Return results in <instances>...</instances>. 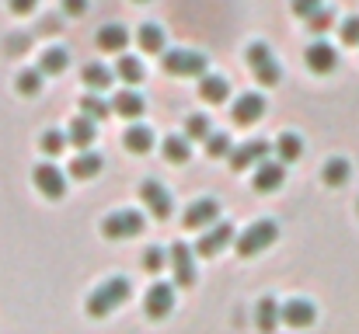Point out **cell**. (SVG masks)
Returning a JSON list of instances; mask_svg holds the SVG:
<instances>
[{"instance_id":"cell-1","label":"cell","mask_w":359,"mask_h":334,"mask_svg":"<svg viewBox=\"0 0 359 334\" xmlns=\"http://www.w3.org/2000/svg\"><path fill=\"white\" fill-rule=\"evenodd\" d=\"M129 296H133V282H129L126 275H112V279H105V282L88 296V317H95V321L109 317V314H112L116 307H122Z\"/></svg>"},{"instance_id":"cell-2","label":"cell","mask_w":359,"mask_h":334,"mask_svg":"<svg viewBox=\"0 0 359 334\" xmlns=\"http://www.w3.org/2000/svg\"><path fill=\"white\" fill-rule=\"evenodd\" d=\"M244 56H248V70L255 74V81H258V84H265V88L279 84L283 67H279V60L272 56V49H269L265 42H251V46L244 49Z\"/></svg>"},{"instance_id":"cell-3","label":"cell","mask_w":359,"mask_h":334,"mask_svg":"<svg viewBox=\"0 0 359 334\" xmlns=\"http://www.w3.org/2000/svg\"><path fill=\"white\" fill-rule=\"evenodd\" d=\"M276 240H279V223L258 220L238 237V254L241 258H255V254H262L265 247H272Z\"/></svg>"},{"instance_id":"cell-4","label":"cell","mask_w":359,"mask_h":334,"mask_svg":"<svg viewBox=\"0 0 359 334\" xmlns=\"http://www.w3.org/2000/svg\"><path fill=\"white\" fill-rule=\"evenodd\" d=\"M143 226H147L143 213L119 209V213H109V216L102 220V237H105V240H129V237H140Z\"/></svg>"},{"instance_id":"cell-5","label":"cell","mask_w":359,"mask_h":334,"mask_svg":"<svg viewBox=\"0 0 359 334\" xmlns=\"http://www.w3.org/2000/svg\"><path fill=\"white\" fill-rule=\"evenodd\" d=\"M161 67L175 77H203L206 74V56L203 53H192V49H171L164 53Z\"/></svg>"},{"instance_id":"cell-6","label":"cell","mask_w":359,"mask_h":334,"mask_svg":"<svg viewBox=\"0 0 359 334\" xmlns=\"http://www.w3.org/2000/svg\"><path fill=\"white\" fill-rule=\"evenodd\" d=\"M140 199H143V206L154 213V220H168V216H171V209H175L171 192H168V188H164L157 178L140 181Z\"/></svg>"},{"instance_id":"cell-7","label":"cell","mask_w":359,"mask_h":334,"mask_svg":"<svg viewBox=\"0 0 359 334\" xmlns=\"http://www.w3.org/2000/svg\"><path fill=\"white\" fill-rule=\"evenodd\" d=\"M168 265H171V279L175 286L189 289L196 282V258H192V247L189 244H171L168 251Z\"/></svg>"},{"instance_id":"cell-8","label":"cell","mask_w":359,"mask_h":334,"mask_svg":"<svg viewBox=\"0 0 359 334\" xmlns=\"http://www.w3.org/2000/svg\"><path fill=\"white\" fill-rule=\"evenodd\" d=\"M175 310V286L171 282H154L143 296V314L150 321H164Z\"/></svg>"},{"instance_id":"cell-9","label":"cell","mask_w":359,"mask_h":334,"mask_svg":"<svg viewBox=\"0 0 359 334\" xmlns=\"http://www.w3.org/2000/svg\"><path fill=\"white\" fill-rule=\"evenodd\" d=\"M238 240V233H234V223H213L203 237H199V244H196V251L203 254V258H213V254H220V251H227V244H234Z\"/></svg>"},{"instance_id":"cell-10","label":"cell","mask_w":359,"mask_h":334,"mask_svg":"<svg viewBox=\"0 0 359 334\" xmlns=\"http://www.w3.org/2000/svg\"><path fill=\"white\" fill-rule=\"evenodd\" d=\"M35 188L46 195V199H63L67 195V174L56 167V164H39L35 167Z\"/></svg>"},{"instance_id":"cell-11","label":"cell","mask_w":359,"mask_h":334,"mask_svg":"<svg viewBox=\"0 0 359 334\" xmlns=\"http://www.w3.org/2000/svg\"><path fill=\"white\" fill-rule=\"evenodd\" d=\"M283 181H286V164L283 160H262V164H255V192H262V195H269V192H276V188H283Z\"/></svg>"},{"instance_id":"cell-12","label":"cell","mask_w":359,"mask_h":334,"mask_svg":"<svg viewBox=\"0 0 359 334\" xmlns=\"http://www.w3.org/2000/svg\"><path fill=\"white\" fill-rule=\"evenodd\" d=\"M269 143L265 139H248V143H241L231 150V167L234 171H248V167H255V164H262L265 157H269Z\"/></svg>"},{"instance_id":"cell-13","label":"cell","mask_w":359,"mask_h":334,"mask_svg":"<svg viewBox=\"0 0 359 334\" xmlns=\"http://www.w3.org/2000/svg\"><path fill=\"white\" fill-rule=\"evenodd\" d=\"M304 63H307V70L311 74H332L335 67H339V53H335V46H328V42H314V46H307V53H304Z\"/></svg>"},{"instance_id":"cell-14","label":"cell","mask_w":359,"mask_h":334,"mask_svg":"<svg viewBox=\"0 0 359 334\" xmlns=\"http://www.w3.org/2000/svg\"><path fill=\"white\" fill-rule=\"evenodd\" d=\"M220 220V202L217 199H196L189 209H185V226L189 230H206Z\"/></svg>"},{"instance_id":"cell-15","label":"cell","mask_w":359,"mask_h":334,"mask_svg":"<svg viewBox=\"0 0 359 334\" xmlns=\"http://www.w3.org/2000/svg\"><path fill=\"white\" fill-rule=\"evenodd\" d=\"M314 321H318V307L311 300L293 296V300L283 303V324H290V328H311Z\"/></svg>"},{"instance_id":"cell-16","label":"cell","mask_w":359,"mask_h":334,"mask_svg":"<svg viewBox=\"0 0 359 334\" xmlns=\"http://www.w3.org/2000/svg\"><path fill=\"white\" fill-rule=\"evenodd\" d=\"M231 115H234V122H238V125H255V122L265 115V98H262V95H255V91H248V95H241L238 102H234Z\"/></svg>"},{"instance_id":"cell-17","label":"cell","mask_w":359,"mask_h":334,"mask_svg":"<svg viewBox=\"0 0 359 334\" xmlns=\"http://www.w3.org/2000/svg\"><path fill=\"white\" fill-rule=\"evenodd\" d=\"M199 98L210 102V105H224V102L231 98V84H227V77L203 74V77H199Z\"/></svg>"},{"instance_id":"cell-18","label":"cell","mask_w":359,"mask_h":334,"mask_svg":"<svg viewBox=\"0 0 359 334\" xmlns=\"http://www.w3.org/2000/svg\"><path fill=\"white\" fill-rule=\"evenodd\" d=\"M255 324L258 331H276L283 324V303H276L272 296H262L255 303Z\"/></svg>"},{"instance_id":"cell-19","label":"cell","mask_w":359,"mask_h":334,"mask_svg":"<svg viewBox=\"0 0 359 334\" xmlns=\"http://www.w3.org/2000/svg\"><path fill=\"white\" fill-rule=\"evenodd\" d=\"M67 136H70V143H74L77 150H88V146L98 139V122H95L91 115H81V118H74V122H70Z\"/></svg>"},{"instance_id":"cell-20","label":"cell","mask_w":359,"mask_h":334,"mask_svg":"<svg viewBox=\"0 0 359 334\" xmlns=\"http://www.w3.org/2000/svg\"><path fill=\"white\" fill-rule=\"evenodd\" d=\"M112 111L122 115V118H140L147 111V102H143V95H136L133 88H126V91H119L112 98Z\"/></svg>"},{"instance_id":"cell-21","label":"cell","mask_w":359,"mask_h":334,"mask_svg":"<svg viewBox=\"0 0 359 334\" xmlns=\"http://www.w3.org/2000/svg\"><path fill=\"white\" fill-rule=\"evenodd\" d=\"M129 46V32L122 25H105L98 28V49L102 53H122Z\"/></svg>"},{"instance_id":"cell-22","label":"cell","mask_w":359,"mask_h":334,"mask_svg":"<svg viewBox=\"0 0 359 334\" xmlns=\"http://www.w3.org/2000/svg\"><path fill=\"white\" fill-rule=\"evenodd\" d=\"M161 153H164V160H171V164H189V157H192V139H189V136H168V139L161 143Z\"/></svg>"},{"instance_id":"cell-23","label":"cell","mask_w":359,"mask_h":334,"mask_svg":"<svg viewBox=\"0 0 359 334\" xmlns=\"http://www.w3.org/2000/svg\"><path fill=\"white\" fill-rule=\"evenodd\" d=\"M122 143H126L129 153H150L154 150V132L147 125H129L126 136H122Z\"/></svg>"},{"instance_id":"cell-24","label":"cell","mask_w":359,"mask_h":334,"mask_svg":"<svg viewBox=\"0 0 359 334\" xmlns=\"http://www.w3.org/2000/svg\"><path fill=\"white\" fill-rule=\"evenodd\" d=\"M98 171H102V157H98V153H91V150H81V153L74 157V164H70V178H77V181L95 178Z\"/></svg>"},{"instance_id":"cell-25","label":"cell","mask_w":359,"mask_h":334,"mask_svg":"<svg viewBox=\"0 0 359 334\" xmlns=\"http://www.w3.org/2000/svg\"><path fill=\"white\" fill-rule=\"evenodd\" d=\"M321 178H325V185H328V188H342V185L353 178V167H349V160H346V157H332V160L325 164Z\"/></svg>"},{"instance_id":"cell-26","label":"cell","mask_w":359,"mask_h":334,"mask_svg":"<svg viewBox=\"0 0 359 334\" xmlns=\"http://www.w3.org/2000/svg\"><path fill=\"white\" fill-rule=\"evenodd\" d=\"M81 81L88 84V91H109L112 88V70L102 67V63H88L81 70Z\"/></svg>"},{"instance_id":"cell-27","label":"cell","mask_w":359,"mask_h":334,"mask_svg":"<svg viewBox=\"0 0 359 334\" xmlns=\"http://www.w3.org/2000/svg\"><path fill=\"white\" fill-rule=\"evenodd\" d=\"M136 42H140L143 53H164V42H168V39H164V28L150 21V25H143V28L136 32Z\"/></svg>"},{"instance_id":"cell-28","label":"cell","mask_w":359,"mask_h":334,"mask_svg":"<svg viewBox=\"0 0 359 334\" xmlns=\"http://www.w3.org/2000/svg\"><path fill=\"white\" fill-rule=\"evenodd\" d=\"M67 67H70V53H67V49H56V46L46 49L42 60H39V70H42L46 77H56V74H63Z\"/></svg>"},{"instance_id":"cell-29","label":"cell","mask_w":359,"mask_h":334,"mask_svg":"<svg viewBox=\"0 0 359 334\" xmlns=\"http://www.w3.org/2000/svg\"><path fill=\"white\" fill-rule=\"evenodd\" d=\"M276 153H279V160L283 164H293V160H300V153H304V139L297 136V132H283L279 139H276V146H272Z\"/></svg>"},{"instance_id":"cell-30","label":"cell","mask_w":359,"mask_h":334,"mask_svg":"<svg viewBox=\"0 0 359 334\" xmlns=\"http://www.w3.org/2000/svg\"><path fill=\"white\" fill-rule=\"evenodd\" d=\"M116 74H119L122 84H143V77H147V70H143V60H136V56H119V63H116Z\"/></svg>"},{"instance_id":"cell-31","label":"cell","mask_w":359,"mask_h":334,"mask_svg":"<svg viewBox=\"0 0 359 334\" xmlns=\"http://www.w3.org/2000/svg\"><path fill=\"white\" fill-rule=\"evenodd\" d=\"M81 111H84V115H91L95 122H102V118H109V115H112V105H109V102H102V98H98V91H88V95L81 98Z\"/></svg>"},{"instance_id":"cell-32","label":"cell","mask_w":359,"mask_h":334,"mask_svg":"<svg viewBox=\"0 0 359 334\" xmlns=\"http://www.w3.org/2000/svg\"><path fill=\"white\" fill-rule=\"evenodd\" d=\"M67 143H70V136H67V132H60V129H46L39 146H42V153H49V157H60Z\"/></svg>"},{"instance_id":"cell-33","label":"cell","mask_w":359,"mask_h":334,"mask_svg":"<svg viewBox=\"0 0 359 334\" xmlns=\"http://www.w3.org/2000/svg\"><path fill=\"white\" fill-rule=\"evenodd\" d=\"M203 143H206V153L217 157V160H220V157H231V150H234V143H231L227 132H210Z\"/></svg>"},{"instance_id":"cell-34","label":"cell","mask_w":359,"mask_h":334,"mask_svg":"<svg viewBox=\"0 0 359 334\" xmlns=\"http://www.w3.org/2000/svg\"><path fill=\"white\" fill-rule=\"evenodd\" d=\"M332 25H335V14H332L328 7H318V11L307 18V32H314V35H325V32H332Z\"/></svg>"},{"instance_id":"cell-35","label":"cell","mask_w":359,"mask_h":334,"mask_svg":"<svg viewBox=\"0 0 359 334\" xmlns=\"http://www.w3.org/2000/svg\"><path fill=\"white\" fill-rule=\"evenodd\" d=\"M42 70H21L18 74V95H39L42 91Z\"/></svg>"},{"instance_id":"cell-36","label":"cell","mask_w":359,"mask_h":334,"mask_svg":"<svg viewBox=\"0 0 359 334\" xmlns=\"http://www.w3.org/2000/svg\"><path fill=\"white\" fill-rule=\"evenodd\" d=\"M213 129H210V118L206 115H189L185 118V136L189 139H206Z\"/></svg>"},{"instance_id":"cell-37","label":"cell","mask_w":359,"mask_h":334,"mask_svg":"<svg viewBox=\"0 0 359 334\" xmlns=\"http://www.w3.org/2000/svg\"><path fill=\"white\" fill-rule=\"evenodd\" d=\"M140 265H143L147 272H161V268L168 265V251L154 244V247H147V251H143V258H140Z\"/></svg>"},{"instance_id":"cell-38","label":"cell","mask_w":359,"mask_h":334,"mask_svg":"<svg viewBox=\"0 0 359 334\" xmlns=\"http://www.w3.org/2000/svg\"><path fill=\"white\" fill-rule=\"evenodd\" d=\"M339 35H342V42H346V46H359V14L346 18V21L339 25Z\"/></svg>"},{"instance_id":"cell-39","label":"cell","mask_w":359,"mask_h":334,"mask_svg":"<svg viewBox=\"0 0 359 334\" xmlns=\"http://www.w3.org/2000/svg\"><path fill=\"white\" fill-rule=\"evenodd\" d=\"M290 7H293V14H297V18H304V21H307V18H311L318 7H325V4H321V0H290Z\"/></svg>"},{"instance_id":"cell-40","label":"cell","mask_w":359,"mask_h":334,"mask_svg":"<svg viewBox=\"0 0 359 334\" xmlns=\"http://www.w3.org/2000/svg\"><path fill=\"white\" fill-rule=\"evenodd\" d=\"M60 7H63V14H70V18H84L88 14V0H60Z\"/></svg>"},{"instance_id":"cell-41","label":"cell","mask_w":359,"mask_h":334,"mask_svg":"<svg viewBox=\"0 0 359 334\" xmlns=\"http://www.w3.org/2000/svg\"><path fill=\"white\" fill-rule=\"evenodd\" d=\"M7 7H11V14L25 18V14H32V11L39 7V0H7Z\"/></svg>"},{"instance_id":"cell-42","label":"cell","mask_w":359,"mask_h":334,"mask_svg":"<svg viewBox=\"0 0 359 334\" xmlns=\"http://www.w3.org/2000/svg\"><path fill=\"white\" fill-rule=\"evenodd\" d=\"M136 4H147V0H136Z\"/></svg>"},{"instance_id":"cell-43","label":"cell","mask_w":359,"mask_h":334,"mask_svg":"<svg viewBox=\"0 0 359 334\" xmlns=\"http://www.w3.org/2000/svg\"><path fill=\"white\" fill-rule=\"evenodd\" d=\"M356 209H359V206H356Z\"/></svg>"}]
</instances>
